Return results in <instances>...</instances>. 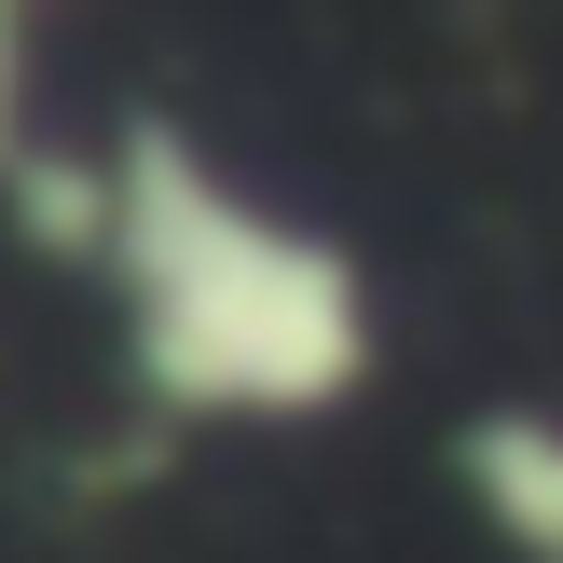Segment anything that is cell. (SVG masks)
Masks as SVG:
<instances>
[{"mask_svg":"<svg viewBox=\"0 0 563 563\" xmlns=\"http://www.w3.org/2000/svg\"><path fill=\"white\" fill-rule=\"evenodd\" d=\"M82 262L124 302V357L192 427H317L372 385V289L330 234L275 220L207 152L137 124L97 165Z\"/></svg>","mask_w":563,"mask_h":563,"instance_id":"6da1fadb","label":"cell"},{"mask_svg":"<svg viewBox=\"0 0 563 563\" xmlns=\"http://www.w3.org/2000/svg\"><path fill=\"white\" fill-rule=\"evenodd\" d=\"M454 495L509 563H563V412H467Z\"/></svg>","mask_w":563,"mask_h":563,"instance_id":"7a4b0ae2","label":"cell"}]
</instances>
